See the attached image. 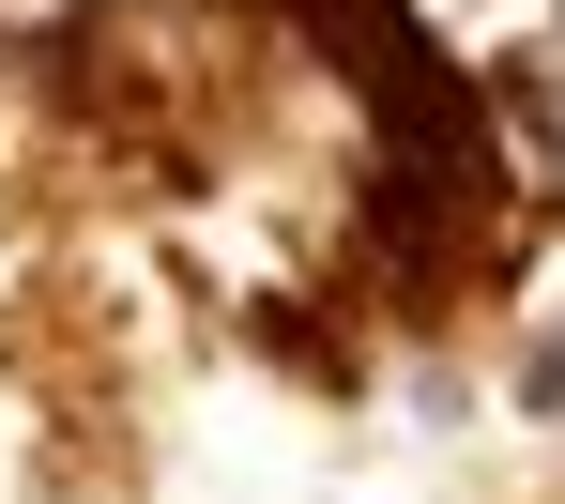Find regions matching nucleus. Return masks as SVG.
Returning <instances> with one entry per match:
<instances>
[{
    "label": "nucleus",
    "mask_w": 565,
    "mask_h": 504,
    "mask_svg": "<svg viewBox=\"0 0 565 504\" xmlns=\"http://www.w3.org/2000/svg\"><path fill=\"white\" fill-rule=\"evenodd\" d=\"M337 77H367L382 169H367V245L397 260V291H444V260H473L489 229V122H473V77L397 15V0H306Z\"/></svg>",
    "instance_id": "nucleus-1"
},
{
    "label": "nucleus",
    "mask_w": 565,
    "mask_h": 504,
    "mask_svg": "<svg viewBox=\"0 0 565 504\" xmlns=\"http://www.w3.org/2000/svg\"><path fill=\"white\" fill-rule=\"evenodd\" d=\"M520 412H565V336H535V367H520Z\"/></svg>",
    "instance_id": "nucleus-2"
}]
</instances>
